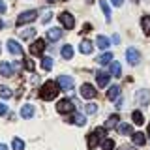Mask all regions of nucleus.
Instances as JSON below:
<instances>
[{
    "instance_id": "obj_45",
    "label": "nucleus",
    "mask_w": 150,
    "mask_h": 150,
    "mask_svg": "<svg viewBox=\"0 0 150 150\" xmlns=\"http://www.w3.org/2000/svg\"><path fill=\"white\" fill-rule=\"evenodd\" d=\"M2 28H4V23H2V21H0V30H2Z\"/></svg>"
},
{
    "instance_id": "obj_7",
    "label": "nucleus",
    "mask_w": 150,
    "mask_h": 150,
    "mask_svg": "<svg viewBox=\"0 0 150 150\" xmlns=\"http://www.w3.org/2000/svg\"><path fill=\"white\" fill-rule=\"evenodd\" d=\"M126 58H128V62H129L131 66H135V64H139L141 54H139V51L135 49V47H129V49L126 51Z\"/></svg>"
},
{
    "instance_id": "obj_24",
    "label": "nucleus",
    "mask_w": 150,
    "mask_h": 150,
    "mask_svg": "<svg viewBox=\"0 0 150 150\" xmlns=\"http://www.w3.org/2000/svg\"><path fill=\"white\" fill-rule=\"evenodd\" d=\"M111 60H112V54H111V53H103V54H100V56H98V64H101V66L109 64Z\"/></svg>"
},
{
    "instance_id": "obj_39",
    "label": "nucleus",
    "mask_w": 150,
    "mask_h": 150,
    "mask_svg": "<svg viewBox=\"0 0 150 150\" xmlns=\"http://www.w3.org/2000/svg\"><path fill=\"white\" fill-rule=\"evenodd\" d=\"M90 30H92V26H90V25L86 23V25L83 26V30H81V32H83V34H86V32H90Z\"/></svg>"
},
{
    "instance_id": "obj_42",
    "label": "nucleus",
    "mask_w": 150,
    "mask_h": 150,
    "mask_svg": "<svg viewBox=\"0 0 150 150\" xmlns=\"http://www.w3.org/2000/svg\"><path fill=\"white\" fill-rule=\"evenodd\" d=\"M122 107H124V101L118 100V101H116V109H122Z\"/></svg>"
},
{
    "instance_id": "obj_4",
    "label": "nucleus",
    "mask_w": 150,
    "mask_h": 150,
    "mask_svg": "<svg viewBox=\"0 0 150 150\" xmlns=\"http://www.w3.org/2000/svg\"><path fill=\"white\" fill-rule=\"evenodd\" d=\"M56 111L60 115H68V112H73L75 111V103L69 101V100H60L58 105H56Z\"/></svg>"
},
{
    "instance_id": "obj_49",
    "label": "nucleus",
    "mask_w": 150,
    "mask_h": 150,
    "mask_svg": "<svg viewBox=\"0 0 150 150\" xmlns=\"http://www.w3.org/2000/svg\"><path fill=\"white\" fill-rule=\"evenodd\" d=\"M86 2H94V0H86Z\"/></svg>"
},
{
    "instance_id": "obj_14",
    "label": "nucleus",
    "mask_w": 150,
    "mask_h": 150,
    "mask_svg": "<svg viewBox=\"0 0 150 150\" xmlns=\"http://www.w3.org/2000/svg\"><path fill=\"white\" fill-rule=\"evenodd\" d=\"M131 139H133V144H137V146H143V144L146 143V137H144V133H141V131L131 133Z\"/></svg>"
},
{
    "instance_id": "obj_11",
    "label": "nucleus",
    "mask_w": 150,
    "mask_h": 150,
    "mask_svg": "<svg viewBox=\"0 0 150 150\" xmlns=\"http://www.w3.org/2000/svg\"><path fill=\"white\" fill-rule=\"evenodd\" d=\"M137 101H139V105H148V101H150V90H139L137 92Z\"/></svg>"
},
{
    "instance_id": "obj_16",
    "label": "nucleus",
    "mask_w": 150,
    "mask_h": 150,
    "mask_svg": "<svg viewBox=\"0 0 150 150\" xmlns=\"http://www.w3.org/2000/svg\"><path fill=\"white\" fill-rule=\"evenodd\" d=\"M0 75H4V77H11V75H13V68L8 62H0Z\"/></svg>"
},
{
    "instance_id": "obj_15",
    "label": "nucleus",
    "mask_w": 150,
    "mask_h": 150,
    "mask_svg": "<svg viewBox=\"0 0 150 150\" xmlns=\"http://www.w3.org/2000/svg\"><path fill=\"white\" fill-rule=\"evenodd\" d=\"M79 51H81L83 54H90L92 51H94V45H92L88 40H83V41H81V45H79Z\"/></svg>"
},
{
    "instance_id": "obj_33",
    "label": "nucleus",
    "mask_w": 150,
    "mask_h": 150,
    "mask_svg": "<svg viewBox=\"0 0 150 150\" xmlns=\"http://www.w3.org/2000/svg\"><path fill=\"white\" fill-rule=\"evenodd\" d=\"M84 111H86L88 115H94V112L98 111V105L96 103H86V105H84Z\"/></svg>"
},
{
    "instance_id": "obj_5",
    "label": "nucleus",
    "mask_w": 150,
    "mask_h": 150,
    "mask_svg": "<svg viewBox=\"0 0 150 150\" xmlns=\"http://www.w3.org/2000/svg\"><path fill=\"white\" fill-rule=\"evenodd\" d=\"M58 19H60V23L64 25V28H68V30H71V28L75 26V19H73V15L69 11H62L58 15Z\"/></svg>"
},
{
    "instance_id": "obj_35",
    "label": "nucleus",
    "mask_w": 150,
    "mask_h": 150,
    "mask_svg": "<svg viewBox=\"0 0 150 150\" xmlns=\"http://www.w3.org/2000/svg\"><path fill=\"white\" fill-rule=\"evenodd\" d=\"M51 15H53V13H51V11H47L45 15L41 17V23H43V25H45V23H49V21H51Z\"/></svg>"
},
{
    "instance_id": "obj_38",
    "label": "nucleus",
    "mask_w": 150,
    "mask_h": 150,
    "mask_svg": "<svg viewBox=\"0 0 150 150\" xmlns=\"http://www.w3.org/2000/svg\"><path fill=\"white\" fill-rule=\"evenodd\" d=\"M111 4H112V6H116V8H120L122 4H124V0H111Z\"/></svg>"
},
{
    "instance_id": "obj_30",
    "label": "nucleus",
    "mask_w": 150,
    "mask_h": 150,
    "mask_svg": "<svg viewBox=\"0 0 150 150\" xmlns=\"http://www.w3.org/2000/svg\"><path fill=\"white\" fill-rule=\"evenodd\" d=\"M11 146H13V150H25V143H23V141L21 139H13L11 141Z\"/></svg>"
},
{
    "instance_id": "obj_10",
    "label": "nucleus",
    "mask_w": 150,
    "mask_h": 150,
    "mask_svg": "<svg viewBox=\"0 0 150 150\" xmlns=\"http://www.w3.org/2000/svg\"><path fill=\"white\" fill-rule=\"evenodd\" d=\"M8 51H9L11 54H15V56H21V54H23V47L19 45L15 40H9V41H8Z\"/></svg>"
},
{
    "instance_id": "obj_1",
    "label": "nucleus",
    "mask_w": 150,
    "mask_h": 150,
    "mask_svg": "<svg viewBox=\"0 0 150 150\" xmlns=\"http://www.w3.org/2000/svg\"><path fill=\"white\" fill-rule=\"evenodd\" d=\"M58 88H60V84L58 81H47L43 84V88H41V92H40V96H41V100H45V101H51V100H54L56 98V94H58Z\"/></svg>"
},
{
    "instance_id": "obj_13",
    "label": "nucleus",
    "mask_w": 150,
    "mask_h": 150,
    "mask_svg": "<svg viewBox=\"0 0 150 150\" xmlns=\"http://www.w3.org/2000/svg\"><path fill=\"white\" fill-rule=\"evenodd\" d=\"M60 36H62V30H60V28H49V30H47V40L49 41L60 40Z\"/></svg>"
},
{
    "instance_id": "obj_2",
    "label": "nucleus",
    "mask_w": 150,
    "mask_h": 150,
    "mask_svg": "<svg viewBox=\"0 0 150 150\" xmlns=\"http://www.w3.org/2000/svg\"><path fill=\"white\" fill-rule=\"evenodd\" d=\"M105 129H107V128H96L90 135H88V139H86L88 148H94L101 139H105Z\"/></svg>"
},
{
    "instance_id": "obj_22",
    "label": "nucleus",
    "mask_w": 150,
    "mask_h": 150,
    "mask_svg": "<svg viewBox=\"0 0 150 150\" xmlns=\"http://www.w3.org/2000/svg\"><path fill=\"white\" fill-rule=\"evenodd\" d=\"M116 126H118V115H111L105 122V128L111 129V128H116Z\"/></svg>"
},
{
    "instance_id": "obj_26",
    "label": "nucleus",
    "mask_w": 150,
    "mask_h": 150,
    "mask_svg": "<svg viewBox=\"0 0 150 150\" xmlns=\"http://www.w3.org/2000/svg\"><path fill=\"white\" fill-rule=\"evenodd\" d=\"M62 56H64L66 60H69V58L73 56V47H71V45H64V47H62Z\"/></svg>"
},
{
    "instance_id": "obj_37",
    "label": "nucleus",
    "mask_w": 150,
    "mask_h": 150,
    "mask_svg": "<svg viewBox=\"0 0 150 150\" xmlns=\"http://www.w3.org/2000/svg\"><path fill=\"white\" fill-rule=\"evenodd\" d=\"M6 112H8V105H6V103H0V116L6 115Z\"/></svg>"
},
{
    "instance_id": "obj_21",
    "label": "nucleus",
    "mask_w": 150,
    "mask_h": 150,
    "mask_svg": "<svg viewBox=\"0 0 150 150\" xmlns=\"http://www.w3.org/2000/svg\"><path fill=\"white\" fill-rule=\"evenodd\" d=\"M120 96V86H116V84H112V86L107 90V98L109 100H116V98Z\"/></svg>"
},
{
    "instance_id": "obj_36",
    "label": "nucleus",
    "mask_w": 150,
    "mask_h": 150,
    "mask_svg": "<svg viewBox=\"0 0 150 150\" xmlns=\"http://www.w3.org/2000/svg\"><path fill=\"white\" fill-rule=\"evenodd\" d=\"M25 66H26V69H28V71H34V62H32V60H26Z\"/></svg>"
},
{
    "instance_id": "obj_29",
    "label": "nucleus",
    "mask_w": 150,
    "mask_h": 150,
    "mask_svg": "<svg viewBox=\"0 0 150 150\" xmlns=\"http://www.w3.org/2000/svg\"><path fill=\"white\" fill-rule=\"evenodd\" d=\"M69 122H73V124H77V126H84V124H86V118H84L83 115H75Z\"/></svg>"
},
{
    "instance_id": "obj_3",
    "label": "nucleus",
    "mask_w": 150,
    "mask_h": 150,
    "mask_svg": "<svg viewBox=\"0 0 150 150\" xmlns=\"http://www.w3.org/2000/svg\"><path fill=\"white\" fill-rule=\"evenodd\" d=\"M36 17H38V11H36V9H30V11H23L21 15L17 17V26H23V25H26V23L36 21Z\"/></svg>"
},
{
    "instance_id": "obj_8",
    "label": "nucleus",
    "mask_w": 150,
    "mask_h": 150,
    "mask_svg": "<svg viewBox=\"0 0 150 150\" xmlns=\"http://www.w3.org/2000/svg\"><path fill=\"white\" fill-rule=\"evenodd\" d=\"M81 96L84 98V100H92V98H96V90H94L92 84H83L81 86Z\"/></svg>"
},
{
    "instance_id": "obj_41",
    "label": "nucleus",
    "mask_w": 150,
    "mask_h": 150,
    "mask_svg": "<svg viewBox=\"0 0 150 150\" xmlns=\"http://www.w3.org/2000/svg\"><path fill=\"white\" fill-rule=\"evenodd\" d=\"M112 41H115V43H120V36L115 34V36H112Z\"/></svg>"
},
{
    "instance_id": "obj_19",
    "label": "nucleus",
    "mask_w": 150,
    "mask_h": 150,
    "mask_svg": "<svg viewBox=\"0 0 150 150\" xmlns=\"http://www.w3.org/2000/svg\"><path fill=\"white\" fill-rule=\"evenodd\" d=\"M21 116H23V118H32V116H34V107H32V105H23Z\"/></svg>"
},
{
    "instance_id": "obj_6",
    "label": "nucleus",
    "mask_w": 150,
    "mask_h": 150,
    "mask_svg": "<svg viewBox=\"0 0 150 150\" xmlns=\"http://www.w3.org/2000/svg\"><path fill=\"white\" fill-rule=\"evenodd\" d=\"M58 84H60V90H64V92H69L73 88V79L69 77V75H60L58 77Z\"/></svg>"
},
{
    "instance_id": "obj_48",
    "label": "nucleus",
    "mask_w": 150,
    "mask_h": 150,
    "mask_svg": "<svg viewBox=\"0 0 150 150\" xmlns=\"http://www.w3.org/2000/svg\"><path fill=\"white\" fill-rule=\"evenodd\" d=\"M0 53H2V45H0Z\"/></svg>"
},
{
    "instance_id": "obj_12",
    "label": "nucleus",
    "mask_w": 150,
    "mask_h": 150,
    "mask_svg": "<svg viewBox=\"0 0 150 150\" xmlns=\"http://www.w3.org/2000/svg\"><path fill=\"white\" fill-rule=\"evenodd\" d=\"M109 77L111 75L107 71H98L96 73V79H98V84H100V86H107V84H109Z\"/></svg>"
},
{
    "instance_id": "obj_44",
    "label": "nucleus",
    "mask_w": 150,
    "mask_h": 150,
    "mask_svg": "<svg viewBox=\"0 0 150 150\" xmlns=\"http://www.w3.org/2000/svg\"><path fill=\"white\" fill-rule=\"evenodd\" d=\"M0 150H8V146H6V144H2V143H0Z\"/></svg>"
},
{
    "instance_id": "obj_20",
    "label": "nucleus",
    "mask_w": 150,
    "mask_h": 150,
    "mask_svg": "<svg viewBox=\"0 0 150 150\" xmlns=\"http://www.w3.org/2000/svg\"><path fill=\"white\" fill-rule=\"evenodd\" d=\"M96 45L100 47V49H107V47L111 45V41H109V38H105V36H98L96 38Z\"/></svg>"
},
{
    "instance_id": "obj_17",
    "label": "nucleus",
    "mask_w": 150,
    "mask_h": 150,
    "mask_svg": "<svg viewBox=\"0 0 150 150\" xmlns=\"http://www.w3.org/2000/svg\"><path fill=\"white\" fill-rule=\"evenodd\" d=\"M116 129H118L120 135H131V133H133V128H131L129 124H118Z\"/></svg>"
},
{
    "instance_id": "obj_40",
    "label": "nucleus",
    "mask_w": 150,
    "mask_h": 150,
    "mask_svg": "<svg viewBox=\"0 0 150 150\" xmlns=\"http://www.w3.org/2000/svg\"><path fill=\"white\" fill-rule=\"evenodd\" d=\"M4 11H6V4L0 0V13H4Z\"/></svg>"
},
{
    "instance_id": "obj_23",
    "label": "nucleus",
    "mask_w": 150,
    "mask_h": 150,
    "mask_svg": "<svg viewBox=\"0 0 150 150\" xmlns=\"http://www.w3.org/2000/svg\"><path fill=\"white\" fill-rule=\"evenodd\" d=\"M141 26H143L144 34L150 36V15H144L143 19H141Z\"/></svg>"
},
{
    "instance_id": "obj_25",
    "label": "nucleus",
    "mask_w": 150,
    "mask_h": 150,
    "mask_svg": "<svg viewBox=\"0 0 150 150\" xmlns=\"http://www.w3.org/2000/svg\"><path fill=\"white\" fill-rule=\"evenodd\" d=\"M111 75H112V77H120V75H122V68H120L118 62L111 64Z\"/></svg>"
},
{
    "instance_id": "obj_28",
    "label": "nucleus",
    "mask_w": 150,
    "mask_h": 150,
    "mask_svg": "<svg viewBox=\"0 0 150 150\" xmlns=\"http://www.w3.org/2000/svg\"><path fill=\"white\" fill-rule=\"evenodd\" d=\"M133 122H135L137 126L144 124V116H143V112H139V111H133Z\"/></svg>"
},
{
    "instance_id": "obj_46",
    "label": "nucleus",
    "mask_w": 150,
    "mask_h": 150,
    "mask_svg": "<svg viewBox=\"0 0 150 150\" xmlns=\"http://www.w3.org/2000/svg\"><path fill=\"white\" fill-rule=\"evenodd\" d=\"M49 2H58V0H49Z\"/></svg>"
},
{
    "instance_id": "obj_47",
    "label": "nucleus",
    "mask_w": 150,
    "mask_h": 150,
    "mask_svg": "<svg viewBox=\"0 0 150 150\" xmlns=\"http://www.w3.org/2000/svg\"><path fill=\"white\" fill-rule=\"evenodd\" d=\"M148 135H150V126H148Z\"/></svg>"
},
{
    "instance_id": "obj_27",
    "label": "nucleus",
    "mask_w": 150,
    "mask_h": 150,
    "mask_svg": "<svg viewBox=\"0 0 150 150\" xmlns=\"http://www.w3.org/2000/svg\"><path fill=\"white\" fill-rule=\"evenodd\" d=\"M100 6L103 9V13H105L107 21H109V19H111V8H109V4H107V0H100Z\"/></svg>"
},
{
    "instance_id": "obj_32",
    "label": "nucleus",
    "mask_w": 150,
    "mask_h": 150,
    "mask_svg": "<svg viewBox=\"0 0 150 150\" xmlns=\"http://www.w3.org/2000/svg\"><path fill=\"white\" fill-rule=\"evenodd\" d=\"M101 148H103V150H112V148H115V141H111V139H103Z\"/></svg>"
},
{
    "instance_id": "obj_43",
    "label": "nucleus",
    "mask_w": 150,
    "mask_h": 150,
    "mask_svg": "<svg viewBox=\"0 0 150 150\" xmlns=\"http://www.w3.org/2000/svg\"><path fill=\"white\" fill-rule=\"evenodd\" d=\"M122 150H135V148L129 146V144H124V146H122Z\"/></svg>"
},
{
    "instance_id": "obj_9",
    "label": "nucleus",
    "mask_w": 150,
    "mask_h": 150,
    "mask_svg": "<svg viewBox=\"0 0 150 150\" xmlns=\"http://www.w3.org/2000/svg\"><path fill=\"white\" fill-rule=\"evenodd\" d=\"M43 49H45V41H43V40H36L34 43L30 45V54L38 56V54L43 53Z\"/></svg>"
},
{
    "instance_id": "obj_31",
    "label": "nucleus",
    "mask_w": 150,
    "mask_h": 150,
    "mask_svg": "<svg viewBox=\"0 0 150 150\" xmlns=\"http://www.w3.org/2000/svg\"><path fill=\"white\" fill-rule=\"evenodd\" d=\"M41 68H43V69H47V71H49V69L53 68V58H49V56H45V58L41 60Z\"/></svg>"
},
{
    "instance_id": "obj_34",
    "label": "nucleus",
    "mask_w": 150,
    "mask_h": 150,
    "mask_svg": "<svg viewBox=\"0 0 150 150\" xmlns=\"http://www.w3.org/2000/svg\"><path fill=\"white\" fill-rule=\"evenodd\" d=\"M0 96H2L4 100H8V98H11V90H9L8 86H0Z\"/></svg>"
},
{
    "instance_id": "obj_18",
    "label": "nucleus",
    "mask_w": 150,
    "mask_h": 150,
    "mask_svg": "<svg viewBox=\"0 0 150 150\" xmlns=\"http://www.w3.org/2000/svg\"><path fill=\"white\" fill-rule=\"evenodd\" d=\"M19 36L23 38V40H30V38H34L36 36V28H25V30H21L19 32Z\"/></svg>"
}]
</instances>
